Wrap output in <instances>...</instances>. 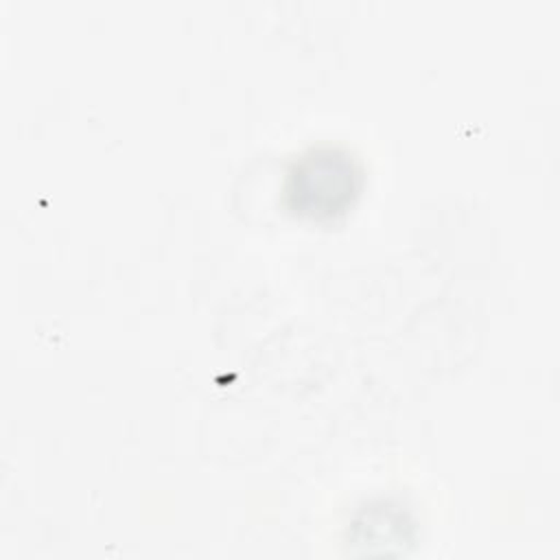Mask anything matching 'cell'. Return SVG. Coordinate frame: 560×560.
I'll list each match as a JSON object with an SVG mask.
<instances>
[{"mask_svg": "<svg viewBox=\"0 0 560 560\" xmlns=\"http://www.w3.org/2000/svg\"><path fill=\"white\" fill-rule=\"evenodd\" d=\"M361 173L350 153L341 149H311L293 162L284 195L287 206L311 219L339 214L359 192Z\"/></svg>", "mask_w": 560, "mask_h": 560, "instance_id": "6da1fadb", "label": "cell"}]
</instances>
